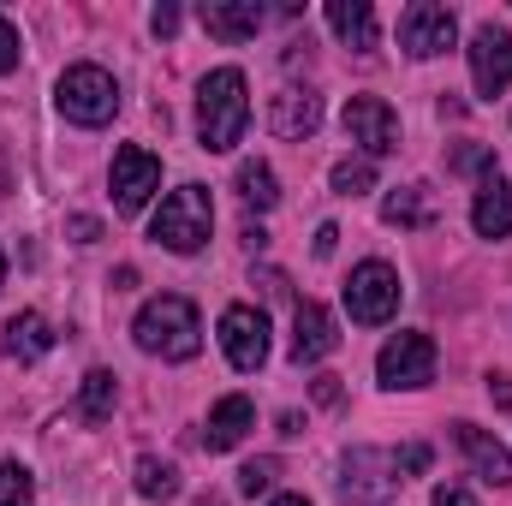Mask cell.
<instances>
[{
  "mask_svg": "<svg viewBox=\"0 0 512 506\" xmlns=\"http://www.w3.org/2000/svg\"><path fill=\"white\" fill-rule=\"evenodd\" d=\"M256 429V405L245 393H227L215 411H209V429H203V441H209V453H233L245 435Z\"/></svg>",
  "mask_w": 512,
  "mask_h": 506,
  "instance_id": "9a60e30c",
  "label": "cell"
},
{
  "mask_svg": "<svg viewBox=\"0 0 512 506\" xmlns=\"http://www.w3.org/2000/svg\"><path fill=\"white\" fill-rule=\"evenodd\" d=\"M0 191H6V161H0Z\"/></svg>",
  "mask_w": 512,
  "mask_h": 506,
  "instance_id": "e575fe53",
  "label": "cell"
},
{
  "mask_svg": "<svg viewBox=\"0 0 512 506\" xmlns=\"http://www.w3.org/2000/svg\"><path fill=\"white\" fill-rule=\"evenodd\" d=\"M340 120H346V137L364 143L370 155H393L399 149V114L387 108L382 96H352Z\"/></svg>",
  "mask_w": 512,
  "mask_h": 506,
  "instance_id": "8fae6325",
  "label": "cell"
},
{
  "mask_svg": "<svg viewBox=\"0 0 512 506\" xmlns=\"http://www.w3.org/2000/svg\"><path fill=\"white\" fill-rule=\"evenodd\" d=\"M453 42H459V24H453V12H447V6L417 0V6H405V12H399V48H405L411 60H435V54H447Z\"/></svg>",
  "mask_w": 512,
  "mask_h": 506,
  "instance_id": "8992f818",
  "label": "cell"
},
{
  "mask_svg": "<svg viewBox=\"0 0 512 506\" xmlns=\"http://www.w3.org/2000/svg\"><path fill=\"white\" fill-rule=\"evenodd\" d=\"M221 346H227V364L233 370H262L268 364V316L256 304H227L221 310Z\"/></svg>",
  "mask_w": 512,
  "mask_h": 506,
  "instance_id": "ba28073f",
  "label": "cell"
},
{
  "mask_svg": "<svg viewBox=\"0 0 512 506\" xmlns=\"http://www.w3.org/2000/svg\"><path fill=\"white\" fill-rule=\"evenodd\" d=\"M376 185V161L370 155H346V161H334V191L340 197H364Z\"/></svg>",
  "mask_w": 512,
  "mask_h": 506,
  "instance_id": "cb8c5ba5",
  "label": "cell"
},
{
  "mask_svg": "<svg viewBox=\"0 0 512 506\" xmlns=\"http://www.w3.org/2000/svg\"><path fill=\"white\" fill-rule=\"evenodd\" d=\"M54 102H60V114H66L72 126H108V120L120 114V84H114L102 66H72V72L60 78Z\"/></svg>",
  "mask_w": 512,
  "mask_h": 506,
  "instance_id": "277c9868",
  "label": "cell"
},
{
  "mask_svg": "<svg viewBox=\"0 0 512 506\" xmlns=\"http://www.w3.org/2000/svg\"><path fill=\"white\" fill-rule=\"evenodd\" d=\"M18 54H24V48H18V30H12V18L0 12V72H18Z\"/></svg>",
  "mask_w": 512,
  "mask_h": 506,
  "instance_id": "83f0119b",
  "label": "cell"
},
{
  "mask_svg": "<svg viewBox=\"0 0 512 506\" xmlns=\"http://www.w3.org/2000/svg\"><path fill=\"white\" fill-rule=\"evenodd\" d=\"M346 310H352V322H364V328L393 322V316H399V274H393L387 262H358L352 280H346Z\"/></svg>",
  "mask_w": 512,
  "mask_h": 506,
  "instance_id": "5b68a950",
  "label": "cell"
},
{
  "mask_svg": "<svg viewBox=\"0 0 512 506\" xmlns=\"http://www.w3.org/2000/svg\"><path fill=\"white\" fill-rule=\"evenodd\" d=\"M72 239H78V245L102 239V221H90V215H72Z\"/></svg>",
  "mask_w": 512,
  "mask_h": 506,
  "instance_id": "1f68e13d",
  "label": "cell"
},
{
  "mask_svg": "<svg viewBox=\"0 0 512 506\" xmlns=\"http://www.w3.org/2000/svg\"><path fill=\"white\" fill-rule=\"evenodd\" d=\"M382 387H429L435 381V340L429 334H393L376 358Z\"/></svg>",
  "mask_w": 512,
  "mask_h": 506,
  "instance_id": "9c48e42d",
  "label": "cell"
},
{
  "mask_svg": "<svg viewBox=\"0 0 512 506\" xmlns=\"http://www.w3.org/2000/svg\"><path fill=\"white\" fill-rule=\"evenodd\" d=\"M310 393H316L322 405H340V376H316L310 381Z\"/></svg>",
  "mask_w": 512,
  "mask_h": 506,
  "instance_id": "f546056e",
  "label": "cell"
},
{
  "mask_svg": "<svg viewBox=\"0 0 512 506\" xmlns=\"http://www.w3.org/2000/svg\"><path fill=\"white\" fill-rule=\"evenodd\" d=\"M131 334H137V346H143V352H155V358H173V364L197 358V346H203L197 304H191V298H179V292H161V298H149V304L137 310Z\"/></svg>",
  "mask_w": 512,
  "mask_h": 506,
  "instance_id": "7a4b0ae2",
  "label": "cell"
},
{
  "mask_svg": "<svg viewBox=\"0 0 512 506\" xmlns=\"http://www.w3.org/2000/svg\"><path fill=\"white\" fill-rule=\"evenodd\" d=\"M340 245V227H316V256H334Z\"/></svg>",
  "mask_w": 512,
  "mask_h": 506,
  "instance_id": "d6a6232c",
  "label": "cell"
},
{
  "mask_svg": "<svg viewBox=\"0 0 512 506\" xmlns=\"http://www.w3.org/2000/svg\"><path fill=\"white\" fill-rule=\"evenodd\" d=\"M334 346H340L334 316H328L316 298H304V304L292 310V364H322Z\"/></svg>",
  "mask_w": 512,
  "mask_h": 506,
  "instance_id": "7c38bea8",
  "label": "cell"
},
{
  "mask_svg": "<svg viewBox=\"0 0 512 506\" xmlns=\"http://www.w3.org/2000/svg\"><path fill=\"white\" fill-rule=\"evenodd\" d=\"M137 495H143V501H173V495H179V471H173L167 459L143 453V459H137Z\"/></svg>",
  "mask_w": 512,
  "mask_h": 506,
  "instance_id": "7402d4cb",
  "label": "cell"
},
{
  "mask_svg": "<svg viewBox=\"0 0 512 506\" xmlns=\"http://www.w3.org/2000/svg\"><path fill=\"white\" fill-rule=\"evenodd\" d=\"M471 84H477V96H507L512 84V30L507 24H477V36H471Z\"/></svg>",
  "mask_w": 512,
  "mask_h": 506,
  "instance_id": "52a82bcc",
  "label": "cell"
},
{
  "mask_svg": "<svg viewBox=\"0 0 512 506\" xmlns=\"http://www.w3.org/2000/svg\"><path fill=\"white\" fill-rule=\"evenodd\" d=\"M268 126H274V137H310V131L322 126V96H310V90H280V96L268 102Z\"/></svg>",
  "mask_w": 512,
  "mask_h": 506,
  "instance_id": "2e32d148",
  "label": "cell"
},
{
  "mask_svg": "<svg viewBox=\"0 0 512 506\" xmlns=\"http://www.w3.org/2000/svg\"><path fill=\"white\" fill-rule=\"evenodd\" d=\"M447 167H453V173H495V149H489V143H465Z\"/></svg>",
  "mask_w": 512,
  "mask_h": 506,
  "instance_id": "484cf974",
  "label": "cell"
},
{
  "mask_svg": "<svg viewBox=\"0 0 512 506\" xmlns=\"http://www.w3.org/2000/svg\"><path fill=\"white\" fill-rule=\"evenodd\" d=\"M429 506H477V501H471V489H459V483H441Z\"/></svg>",
  "mask_w": 512,
  "mask_h": 506,
  "instance_id": "f1b7e54d",
  "label": "cell"
},
{
  "mask_svg": "<svg viewBox=\"0 0 512 506\" xmlns=\"http://www.w3.org/2000/svg\"><path fill=\"white\" fill-rule=\"evenodd\" d=\"M209 227H215L209 191H203V185H179V191L161 197V209H155V221H149V239L167 245L173 256H191V251L209 245Z\"/></svg>",
  "mask_w": 512,
  "mask_h": 506,
  "instance_id": "3957f363",
  "label": "cell"
},
{
  "mask_svg": "<svg viewBox=\"0 0 512 506\" xmlns=\"http://www.w3.org/2000/svg\"><path fill=\"white\" fill-rule=\"evenodd\" d=\"M197 18H203V30L221 36V42H251L256 30H262V6H256V0H203Z\"/></svg>",
  "mask_w": 512,
  "mask_h": 506,
  "instance_id": "5bb4252c",
  "label": "cell"
},
{
  "mask_svg": "<svg viewBox=\"0 0 512 506\" xmlns=\"http://www.w3.org/2000/svg\"><path fill=\"white\" fill-rule=\"evenodd\" d=\"M155 185H161V161H155L143 143L114 149V209H120V215H137V209L155 197Z\"/></svg>",
  "mask_w": 512,
  "mask_h": 506,
  "instance_id": "30bf717a",
  "label": "cell"
},
{
  "mask_svg": "<svg viewBox=\"0 0 512 506\" xmlns=\"http://www.w3.org/2000/svg\"><path fill=\"white\" fill-rule=\"evenodd\" d=\"M268 506H310L304 495H280V501H268Z\"/></svg>",
  "mask_w": 512,
  "mask_h": 506,
  "instance_id": "836d02e7",
  "label": "cell"
},
{
  "mask_svg": "<svg viewBox=\"0 0 512 506\" xmlns=\"http://www.w3.org/2000/svg\"><path fill=\"white\" fill-rule=\"evenodd\" d=\"M239 197L251 209H274L280 203V185H274V167L268 161H239Z\"/></svg>",
  "mask_w": 512,
  "mask_h": 506,
  "instance_id": "603a6c76",
  "label": "cell"
},
{
  "mask_svg": "<svg viewBox=\"0 0 512 506\" xmlns=\"http://www.w3.org/2000/svg\"><path fill=\"white\" fill-rule=\"evenodd\" d=\"M149 24H155V36H173V30H179V6H155Z\"/></svg>",
  "mask_w": 512,
  "mask_h": 506,
  "instance_id": "4dcf8cb0",
  "label": "cell"
},
{
  "mask_svg": "<svg viewBox=\"0 0 512 506\" xmlns=\"http://www.w3.org/2000/svg\"><path fill=\"white\" fill-rule=\"evenodd\" d=\"M0 286H6V256H0Z\"/></svg>",
  "mask_w": 512,
  "mask_h": 506,
  "instance_id": "d590c367",
  "label": "cell"
},
{
  "mask_svg": "<svg viewBox=\"0 0 512 506\" xmlns=\"http://www.w3.org/2000/svg\"><path fill=\"white\" fill-rule=\"evenodd\" d=\"M328 24L346 48H376V6L370 0H328Z\"/></svg>",
  "mask_w": 512,
  "mask_h": 506,
  "instance_id": "d6986e66",
  "label": "cell"
},
{
  "mask_svg": "<svg viewBox=\"0 0 512 506\" xmlns=\"http://www.w3.org/2000/svg\"><path fill=\"white\" fill-rule=\"evenodd\" d=\"M0 506H30V471L24 465H0Z\"/></svg>",
  "mask_w": 512,
  "mask_h": 506,
  "instance_id": "d4e9b609",
  "label": "cell"
},
{
  "mask_svg": "<svg viewBox=\"0 0 512 506\" xmlns=\"http://www.w3.org/2000/svg\"><path fill=\"white\" fill-rule=\"evenodd\" d=\"M78 417H84V423H108V417H114V370H90V376H84Z\"/></svg>",
  "mask_w": 512,
  "mask_h": 506,
  "instance_id": "44dd1931",
  "label": "cell"
},
{
  "mask_svg": "<svg viewBox=\"0 0 512 506\" xmlns=\"http://www.w3.org/2000/svg\"><path fill=\"white\" fill-rule=\"evenodd\" d=\"M251 126V84L239 66H215L197 90V137L209 155H227Z\"/></svg>",
  "mask_w": 512,
  "mask_h": 506,
  "instance_id": "6da1fadb",
  "label": "cell"
},
{
  "mask_svg": "<svg viewBox=\"0 0 512 506\" xmlns=\"http://www.w3.org/2000/svg\"><path fill=\"white\" fill-rule=\"evenodd\" d=\"M274 477H280V465H274V459H251V465L239 471V489H245V495H268V489H274Z\"/></svg>",
  "mask_w": 512,
  "mask_h": 506,
  "instance_id": "4316f807",
  "label": "cell"
},
{
  "mask_svg": "<svg viewBox=\"0 0 512 506\" xmlns=\"http://www.w3.org/2000/svg\"><path fill=\"white\" fill-rule=\"evenodd\" d=\"M453 435H459V447H465V459H471V471L489 483V489H507L512 483V453L501 441H489L477 423H453Z\"/></svg>",
  "mask_w": 512,
  "mask_h": 506,
  "instance_id": "4fadbf2b",
  "label": "cell"
},
{
  "mask_svg": "<svg viewBox=\"0 0 512 506\" xmlns=\"http://www.w3.org/2000/svg\"><path fill=\"white\" fill-rule=\"evenodd\" d=\"M471 227L483 233V239H507L512 233V185L507 179H483V191H477V203H471Z\"/></svg>",
  "mask_w": 512,
  "mask_h": 506,
  "instance_id": "ac0fdd59",
  "label": "cell"
},
{
  "mask_svg": "<svg viewBox=\"0 0 512 506\" xmlns=\"http://www.w3.org/2000/svg\"><path fill=\"white\" fill-rule=\"evenodd\" d=\"M6 358H18V364H36V358H48L54 352V328H48V316H36V310H18L12 322H6Z\"/></svg>",
  "mask_w": 512,
  "mask_h": 506,
  "instance_id": "e0dca14e",
  "label": "cell"
},
{
  "mask_svg": "<svg viewBox=\"0 0 512 506\" xmlns=\"http://www.w3.org/2000/svg\"><path fill=\"white\" fill-rule=\"evenodd\" d=\"M382 221L387 227H429L435 221V203L423 185H405V191H387L382 197Z\"/></svg>",
  "mask_w": 512,
  "mask_h": 506,
  "instance_id": "ffe728a7",
  "label": "cell"
}]
</instances>
